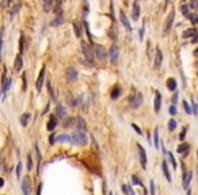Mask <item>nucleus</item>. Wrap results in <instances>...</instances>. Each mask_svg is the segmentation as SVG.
<instances>
[{
    "label": "nucleus",
    "instance_id": "f257e3e1",
    "mask_svg": "<svg viewBox=\"0 0 198 195\" xmlns=\"http://www.w3.org/2000/svg\"><path fill=\"white\" fill-rule=\"evenodd\" d=\"M71 142L75 145H80V146H84L88 144V138L85 136L84 130H76V132H73L71 134Z\"/></svg>",
    "mask_w": 198,
    "mask_h": 195
},
{
    "label": "nucleus",
    "instance_id": "f03ea898",
    "mask_svg": "<svg viewBox=\"0 0 198 195\" xmlns=\"http://www.w3.org/2000/svg\"><path fill=\"white\" fill-rule=\"evenodd\" d=\"M81 52H83L85 60H87V62L90 64V66L94 65V53H92V50L88 48V45L85 42H81Z\"/></svg>",
    "mask_w": 198,
    "mask_h": 195
},
{
    "label": "nucleus",
    "instance_id": "7ed1b4c3",
    "mask_svg": "<svg viewBox=\"0 0 198 195\" xmlns=\"http://www.w3.org/2000/svg\"><path fill=\"white\" fill-rule=\"evenodd\" d=\"M129 104H130V107H132V108H139L141 104H143V93H141V92H137L136 95L130 96Z\"/></svg>",
    "mask_w": 198,
    "mask_h": 195
},
{
    "label": "nucleus",
    "instance_id": "20e7f679",
    "mask_svg": "<svg viewBox=\"0 0 198 195\" xmlns=\"http://www.w3.org/2000/svg\"><path fill=\"white\" fill-rule=\"evenodd\" d=\"M174 18H175V11L173 10V11H171V12L168 14V16H167V19H166V23H164V29H163L164 35H166L167 33H170L171 27H173V23H174Z\"/></svg>",
    "mask_w": 198,
    "mask_h": 195
},
{
    "label": "nucleus",
    "instance_id": "39448f33",
    "mask_svg": "<svg viewBox=\"0 0 198 195\" xmlns=\"http://www.w3.org/2000/svg\"><path fill=\"white\" fill-rule=\"evenodd\" d=\"M137 149H139V157H140V164L144 170H147V153L145 149L140 144H137Z\"/></svg>",
    "mask_w": 198,
    "mask_h": 195
},
{
    "label": "nucleus",
    "instance_id": "423d86ee",
    "mask_svg": "<svg viewBox=\"0 0 198 195\" xmlns=\"http://www.w3.org/2000/svg\"><path fill=\"white\" fill-rule=\"evenodd\" d=\"M95 56L98 57V60H100L102 62L106 61L107 58V53H106V49L103 46H100V45H96L95 46Z\"/></svg>",
    "mask_w": 198,
    "mask_h": 195
},
{
    "label": "nucleus",
    "instance_id": "0eeeda50",
    "mask_svg": "<svg viewBox=\"0 0 198 195\" xmlns=\"http://www.w3.org/2000/svg\"><path fill=\"white\" fill-rule=\"evenodd\" d=\"M22 193H23V195H30V193H31V183H30L29 176H25L23 182H22Z\"/></svg>",
    "mask_w": 198,
    "mask_h": 195
},
{
    "label": "nucleus",
    "instance_id": "6e6552de",
    "mask_svg": "<svg viewBox=\"0 0 198 195\" xmlns=\"http://www.w3.org/2000/svg\"><path fill=\"white\" fill-rule=\"evenodd\" d=\"M163 62V53L159 48H156V54H155V61H154V68L155 69H159L160 65Z\"/></svg>",
    "mask_w": 198,
    "mask_h": 195
},
{
    "label": "nucleus",
    "instance_id": "1a4fd4ad",
    "mask_svg": "<svg viewBox=\"0 0 198 195\" xmlns=\"http://www.w3.org/2000/svg\"><path fill=\"white\" fill-rule=\"evenodd\" d=\"M109 57H110V61L111 62H115L119 57V48L117 46V45H113L109 52Z\"/></svg>",
    "mask_w": 198,
    "mask_h": 195
},
{
    "label": "nucleus",
    "instance_id": "9d476101",
    "mask_svg": "<svg viewBox=\"0 0 198 195\" xmlns=\"http://www.w3.org/2000/svg\"><path fill=\"white\" fill-rule=\"evenodd\" d=\"M77 76H79V73H77V70L75 68H68V69H67V80H68V81H76Z\"/></svg>",
    "mask_w": 198,
    "mask_h": 195
},
{
    "label": "nucleus",
    "instance_id": "9b49d317",
    "mask_svg": "<svg viewBox=\"0 0 198 195\" xmlns=\"http://www.w3.org/2000/svg\"><path fill=\"white\" fill-rule=\"evenodd\" d=\"M119 20H121V23L124 25V27L128 30L129 33L132 31V26H130V23H129V20H128V18H126V15H125L124 11H121V12H119Z\"/></svg>",
    "mask_w": 198,
    "mask_h": 195
},
{
    "label": "nucleus",
    "instance_id": "f8f14e48",
    "mask_svg": "<svg viewBox=\"0 0 198 195\" xmlns=\"http://www.w3.org/2000/svg\"><path fill=\"white\" fill-rule=\"evenodd\" d=\"M139 16H140V4L137 0H134L133 7H132V18H133V20H137Z\"/></svg>",
    "mask_w": 198,
    "mask_h": 195
},
{
    "label": "nucleus",
    "instance_id": "ddd939ff",
    "mask_svg": "<svg viewBox=\"0 0 198 195\" xmlns=\"http://www.w3.org/2000/svg\"><path fill=\"white\" fill-rule=\"evenodd\" d=\"M44 79H45V66L42 69H41V72L38 75V79H37V84H35V87H37V91H41L42 89V84H44Z\"/></svg>",
    "mask_w": 198,
    "mask_h": 195
},
{
    "label": "nucleus",
    "instance_id": "4468645a",
    "mask_svg": "<svg viewBox=\"0 0 198 195\" xmlns=\"http://www.w3.org/2000/svg\"><path fill=\"white\" fill-rule=\"evenodd\" d=\"M160 107H162V95H160L159 91H156V95H155V102H154V108H155V112L158 114L160 111Z\"/></svg>",
    "mask_w": 198,
    "mask_h": 195
},
{
    "label": "nucleus",
    "instance_id": "2eb2a0df",
    "mask_svg": "<svg viewBox=\"0 0 198 195\" xmlns=\"http://www.w3.org/2000/svg\"><path fill=\"white\" fill-rule=\"evenodd\" d=\"M73 126H76L77 130H85L87 129V123H85V121L81 117L75 118V125Z\"/></svg>",
    "mask_w": 198,
    "mask_h": 195
},
{
    "label": "nucleus",
    "instance_id": "dca6fc26",
    "mask_svg": "<svg viewBox=\"0 0 198 195\" xmlns=\"http://www.w3.org/2000/svg\"><path fill=\"white\" fill-rule=\"evenodd\" d=\"M191 178H193V172L191 171L185 172V176H183V188H186V190L189 188L190 182H191Z\"/></svg>",
    "mask_w": 198,
    "mask_h": 195
},
{
    "label": "nucleus",
    "instance_id": "f3484780",
    "mask_svg": "<svg viewBox=\"0 0 198 195\" xmlns=\"http://www.w3.org/2000/svg\"><path fill=\"white\" fill-rule=\"evenodd\" d=\"M22 66H23V61H22V56L18 54L16 58H15V62H14V69L15 72H19V70L22 69Z\"/></svg>",
    "mask_w": 198,
    "mask_h": 195
},
{
    "label": "nucleus",
    "instance_id": "a211bd4d",
    "mask_svg": "<svg viewBox=\"0 0 198 195\" xmlns=\"http://www.w3.org/2000/svg\"><path fill=\"white\" fill-rule=\"evenodd\" d=\"M189 151H190V145L186 144V142H183V144H181L178 146V153H181V155H189Z\"/></svg>",
    "mask_w": 198,
    "mask_h": 195
},
{
    "label": "nucleus",
    "instance_id": "6ab92c4d",
    "mask_svg": "<svg viewBox=\"0 0 198 195\" xmlns=\"http://www.w3.org/2000/svg\"><path fill=\"white\" fill-rule=\"evenodd\" d=\"M162 170H163V174H164V176H166V179L168 182H171L173 180V178H171V174H170V171H168V166H167V161L164 160L163 163H162Z\"/></svg>",
    "mask_w": 198,
    "mask_h": 195
},
{
    "label": "nucleus",
    "instance_id": "aec40b11",
    "mask_svg": "<svg viewBox=\"0 0 198 195\" xmlns=\"http://www.w3.org/2000/svg\"><path fill=\"white\" fill-rule=\"evenodd\" d=\"M56 115H57L58 118H65L67 111H65L64 106H61V104H57V107H56Z\"/></svg>",
    "mask_w": 198,
    "mask_h": 195
},
{
    "label": "nucleus",
    "instance_id": "412c9836",
    "mask_svg": "<svg viewBox=\"0 0 198 195\" xmlns=\"http://www.w3.org/2000/svg\"><path fill=\"white\" fill-rule=\"evenodd\" d=\"M121 92H122V89L118 87V85H115V87L111 89V93H110V96H111V99L115 100V99H118L119 95H121Z\"/></svg>",
    "mask_w": 198,
    "mask_h": 195
},
{
    "label": "nucleus",
    "instance_id": "4be33fe9",
    "mask_svg": "<svg viewBox=\"0 0 198 195\" xmlns=\"http://www.w3.org/2000/svg\"><path fill=\"white\" fill-rule=\"evenodd\" d=\"M10 85H11V79H4V80H2V91L3 93H6L7 91L10 89Z\"/></svg>",
    "mask_w": 198,
    "mask_h": 195
},
{
    "label": "nucleus",
    "instance_id": "5701e85b",
    "mask_svg": "<svg viewBox=\"0 0 198 195\" xmlns=\"http://www.w3.org/2000/svg\"><path fill=\"white\" fill-rule=\"evenodd\" d=\"M167 87H168L170 91H175V89H177V80L173 77L167 79Z\"/></svg>",
    "mask_w": 198,
    "mask_h": 195
},
{
    "label": "nucleus",
    "instance_id": "b1692460",
    "mask_svg": "<svg viewBox=\"0 0 198 195\" xmlns=\"http://www.w3.org/2000/svg\"><path fill=\"white\" fill-rule=\"evenodd\" d=\"M52 3H53V0H42V8L45 12H49L52 10Z\"/></svg>",
    "mask_w": 198,
    "mask_h": 195
},
{
    "label": "nucleus",
    "instance_id": "393cba45",
    "mask_svg": "<svg viewBox=\"0 0 198 195\" xmlns=\"http://www.w3.org/2000/svg\"><path fill=\"white\" fill-rule=\"evenodd\" d=\"M121 190L125 193V195H136V194H134V191H133V188L129 184H122Z\"/></svg>",
    "mask_w": 198,
    "mask_h": 195
},
{
    "label": "nucleus",
    "instance_id": "a878e982",
    "mask_svg": "<svg viewBox=\"0 0 198 195\" xmlns=\"http://www.w3.org/2000/svg\"><path fill=\"white\" fill-rule=\"evenodd\" d=\"M190 37H197V30L196 29H187L183 33V38H190Z\"/></svg>",
    "mask_w": 198,
    "mask_h": 195
},
{
    "label": "nucleus",
    "instance_id": "bb28decb",
    "mask_svg": "<svg viewBox=\"0 0 198 195\" xmlns=\"http://www.w3.org/2000/svg\"><path fill=\"white\" fill-rule=\"evenodd\" d=\"M54 141H58V142H68L71 141V137L68 134H60V136H56Z\"/></svg>",
    "mask_w": 198,
    "mask_h": 195
},
{
    "label": "nucleus",
    "instance_id": "cd10ccee",
    "mask_svg": "<svg viewBox=\"0 0 198 195\" xmlns=\"http://www.w3.org/2000/svg\"><path fill=\"white\" fill-rule=\"evenodd\" d=\"M56 125H57V119H56L54 117H50L49 123H48V130H49V132H53Z\"/></svg>",
    "mask_w": 198,
    "mask_h": 195
},
{
    "label": "nucleus",
    "instance_id": "c85d7f7f",
    "mask_svg": "<svg viewBox=\"0 0 198 195\" xmlns=\"http://www.w3.org/2000/svg\"><path fill=\"white\" fill-rule=\"evenodd\" d=\"M29 119H30V114H29V112H25V114L21 117V125L26 127V126H27V123H29Z\"/></svg>",
    "mask_w": 198,
    "mask_h": 195
},
{
    "label": "nucleus",
    "instance_id": "c756f323",
    "mask_svg": "<svg viewBox=\"0 0 198 195\" xmlns=\"http://www.w3.org/2000/svg\"><path fill=\"white\" fill-rule=\"evenodd\" d=\"M154 142H155V148H159V127H155L154 132Z\"/></svg>",
    "mask_w": 198,
    "mask_h": 195
},
{
    "label": "nucleus",
    "instance_id": "7c9ffc66",
    "mask_svg": "<svg viewBox=\"0 0 198 195\" xmlns=\"http://www.w3.org/2000/svg\"><path fill=\"white\" fill-rule=\"evenodd\" d=\"M62 23H64V20H62V16H61V15H57V18H56V19L52 22L50 26H61Z\"/></svg>",
    "mask_w": 198,
    "mask_h": 195
},
{
    "label": "nucleus",
    "instance_id": "2f4dec72",
    "mask_svg": "<svg viewBox=\"0 0 198 195\" xmlns=\"http://www.w3.org/2000/svg\"><path fill=\"white\" fill-rule=\"evenodd\" d=\"M73 125H75V118H72V117L65 118V121H64V127H71V126H73Z\"/></svg>",
    "mask_w": 198,
    "mask_h": 195
},
{
    "label": "nucleus",
    "instance_id": "473e14b6",
    "mask_svg": "<svg viewBox=\"0 0 198 195\" xmlns=\"http://www.w3.org/2000/svg\"><path fill=\"white\" fill-rule=\"evenodd\" d=\"M167 156H168V159H170V163L173 164V167L175 168V170H177V167H178V163L177 161H175V157H174V155L171 152H167Z\"/></svg>",
    "mask_w": 198,
    "mask_h": 195
},
{
    "label": "nucleus",
    "instance_id": "72a5a7b5",
    "mask_svg": "<svg viewBox=\"0 0 198 195\" xmlns=\"http://www.w3.org/2000/svg\"><path fill=\"white\" fill-rule=\"evenodd\" d=\"M186 18H187V19H190V22H191V23L193 25H196V23H198V16H197V15L196 14H187V16H186Z\"/></svg>",
    "mask_w": 198,
    "mask_h": 195
},
{
    "label": "nucleus",
    "instance_id": "f704fd0d",
    "mask_svg": "<svg viewBox=\"0 0 198 195\" xmlns=\"http://www.w3.org/2000/svg\"><path fill=\"white\" fill-rule=\"evenodd\" d=\"M73 30H75V35L76 37L81 35V29H80V26H77V22H73Z\"/></svg>",
    "mask_w": 198,
    "mask_h": 195
},
{
    "label": "nucleus",
    "instance_id": "c9c22d12",
    "mask_svg": "<svg viewBox=\"0 0 198 195\" xmlns=\"http://www.w3.org/2000/svg\"><path fill=\"white\" fill-rule=\"evenodd\" d=\"M175 129H177V121H175V119H170L168 121V130L170 132H174Z\"/></svg>",
    "mask_w": 198,
    "mask_h": 195
},
{
    "label": "nucleus",
    "instance_id": "e433bc0d",
    "mask_svg": "<svg viewBox=\"0 0 198 195\" xmlns=\"http://www.w3.org/2000/svg\"><path fill=\"white\" fill-rule=\"evenodd\" d=\"M132 182H133V184H136V186H140V187H144V184H143V182L140 180L139 178H137L136 175H133L132 176Z\"/></svg>",
    "mask_w": 198,
    "mask_h": 195
},
{
    "label": "nucleus",
    "instance_id": "4c0bfd02",
    "mask_svg": "<svg viewBox=\"0 0 198 195\" xmlns=\"http://www.w3.org/2000/svg\"><path fill=\"white\" fill-rule=\"evenodd\" d=\"M19 8H21V4H15V6L12 7V10L10 11V16L12 18L14 15H16V14H18V11H19Z\"/></svg>",
    "mask_w": 198,
    "mask_h": 195
},
{
    "label": "nucleus",
    "instance_id": "58836bf2",
    "mask_svg": "<svg viewBox=\"0 0 198 195\" xmlns=\"http://www.w3.org/2000/svg\"><path fill=\"white\" fill-rule=\"evenodd\" d=\"M15 174H16V178H18V179H21V175H22V163H18Z\"/></svg>",
    "mask_w": 198,
    "mask_h": 195
},
{
    "label": "nucleus",
    "instance_id": "ea45409f",
    "mask_svg": "<svg viewBox=\"0 0 198 195\" xmlns=\"http://www.w3.org/2000/svg\"><path fill=\"white\" fill-rule=\"evenodd\" d=\"M183 108L187 114H191V107H190V104L187 103V100H183Z\"/></svg>",
    "mask_w": 198,
    "mask_h": 195
},
{
    "label": "nucleus",
    "instance_id": "a19ab883",
    "mask_svg": "<svg viewBox=\"0 0 198 195\" xmlns=\"http://www.w3.org/2000/svg\"><path fill=\"white\" fill-rule=\"evenodd\" d=\"M149 190H151V195H155L156 191H155V182L151 180L149 182Z\"/></svg>",
    "mask_w": 198,
    "mask_h": 195
},
{
    "label": "nucleus",
    "instance_id": "79ce46f5",
    "mask_svg": "<svg viewBox=\"0 0 198 195\" xmlns=\"http://www.w3.org/2000/svg\"><path fill=\"white\" fill-rule=\"evenodd\" d=\"M33 168V160H31V156L27 155V171H31Z\"/></svg>",
    "mask_w": 198,
    "mask_h": 195
},
{
    "label": "nucleus",
    "instance_id": "37998d69",
    "mask_svg": "<svg viewBox=\"0 0 198 195\" xmlns=\"http://www.w3.org/2000/svg\"><path fill=\"white\" fill-rule=\"evenodd\" d=\"M181 10H182V14H183L185 16H187V14H189V7L186 6V4H182V6H181Z\"/></svg>",
    "mask_w": 198,
    "mask_h": 195
},
{
    "label": "nucleus",
    "instance_id": "c03bdc74",
    "mask_svg": "<svg viewBox=\"0 0 198 195\" xmlns=\"http://www.w3.org/2000/svg\"><path fill=\"white\" fill-rule=\"evenodd\" d=\"M46 85H48V89H49V92H50L52 99H56V98H54V92H53V88H52V85H50V81H48Z\"/></svg>",
    "mask_w": 198,
    "mask_h": 195
},
{
    "label": "nucleus",
    "instance_id": "a18cd8bd",
    "mask_svg": "<svg viewBox=\"0 0 198 195\" xmlns=\"http://www.w3.org/2000/svg\"><path fill=\"white\" fill-rule=\"evenodd\" d=\"M132 127H133L134 130H136V133H137V134H140V136H143V132H141V129H140V127L136 125V123H132Z\"/></svg>",
    "mask_w": 198,
    "mask_h": 195
},
{
    "label": "nucleus",
    "instance_id": "49530a36",
    "mask_svg": "<svg viewBox=\"0 0 198 195\" xmlns=\"http://www.w3.org/2000/svg\"><path fill=\"white\" fill-rule=\"evenodd\" d=\"M190 6H191L193 10H197L198 8V0H190Z\"/></svg>",
    "mask_w": 198,
    "mask_h": 195
},
{
    "label": "nucleus",
    "instance_id": "de8ad7c7",
    "mask_svg": "<svg viewBox=\"0 0 198 195\" xmlns=\"http://www.w3.org/2000/svg\"><path fill=\"white\" fill-rule=\"evenodd\" d=\"M191 112H193L194 115H197V104H196V102H194V100L191 102Z\"/></svg>",
    "mask_w": 198,
    "mask_h": 195
},
{
    "label": "nucleus",
    "instance_id": "09e8293b",
    "mask_svg": "<svg viewBox=\"0 0 198 195\" xmlns=\"http://www.w3.org/2000/svg\"><path fill=\"white\" fill-rule=\"evenodd\" d=\"M168 112H170V114H171V115H175V114H177V107H175V104H173V106H171V107H170V110H168Z\"/></svg>",
    "mask_w": 198,
    "mask_h": 195
},
{
    "label": "nucleus",
    "instance_id": "8fccbe9b",
    "mask_svg": "<svg viewBox=\"0 0 198 195\" xmlns=\"http://www.w3.org/2000/svg\"><path fill=\"white\" fill-rule=\"evenodd\" d=\"M61 11H62L61 10V6H56L54 7V14L56 15H61Z\"/></svg>",
    "mask_w": 198,
    "mask_h": 195
},
{
    "label": "nucleus",
    "instance_id": "3c124183",
    "mask_svg": "<svg viewBox=\"0 0 198 195\" xmlns=\"http://www.w3.org/2000/svg\"><path fill=\"white\" fill-rule=\"evenodd\" d=\"M178 96H179V93L178 92H175L174 95H173V98H171V100H173V104H175L178 102Z\"/></svg>",
    "mask_w": 198,
    "mask_h": 195
},
{
    "label": "nucleus",
    "instance_id": "603ef678",
    "mask_svg": "<svg viewBox=\"0 0 198 195\" xmlns=\"http://www.w3.org/2000/svg\"><path fill=\"white\" fill-rule=\"evenodd\" d=\"M186 132H187V127H183V130H182L181 136H179V138H181V141H183V140H185V134H186Z\"/></svg>",
    "mask_w": 198,
    "mask_h": 195
},
{
    "label": "nucleus",
    "instance_id": "864d4df0",
    "mask_svg": "<svg viewBox=\"0 0 198 195\" xmlns=\"http://www.w3.org/2000/svg\"><path fill=\"white\" fill-rule=\"evenodd\" d=\"M84 27H85V31H87V35H88V38H91V33H90V27H88V23L84 20Z\"/></svg>",
    "mask_w": 198,
    "mask_h": 195
},
{
    "label": "nucleus",
    "instance_id": "5fc2aeb1",
    "mask_svg": "<svg viewBox=\"0 0 198 195\" xmlns=\"http://www.w3.org/2000/svg\"><path fill=\"white\" fill-rule=\"evenodd\" d=\"M23 41H25V37L21 35V45H19V48H21V54L23 53Z\"/></svg>",
    "mask_w": 198,
    "mask_h": 195
},
{
    "label": "nucleus",
    "instance_id": "6e6d98bb",
    "mask_svg": "<svg viewBox=\"0 0 198 195\" xmlns=\"http://www.w3.org/2000/svg\"><path fill=\"white\" fill-rule=\"evenodd\" d=\"M11 3V0H2V6L3 7H8Z\"/></svg>",
    "mask_w": 198,
    "mask_h": 195
},
{
    "label": "nucleus",
    "instance_id": "4d7b16f0",
    "mask_svg": "<svg viewBox=\"0 0 198 195\" xmlns=\"http://www.w3.org/2000/svg\"><path fill=\"white\" fill-rule=\"evenodd\" d=\"M144 33H145V26H143V27H141V30H140V39H143Z\"/></svg>",
    "mask_w": 198,
    "mask_h": 195
},
{
    "label": "nucleus",
    "instance_id": "13d9d810",
    "mask_svg": "<svg viewBox=\"0 0 198 195\" xmlns=\"http://www.w3.org/2000/svg\"><path fill=\"white\" fill-rule=\"evenodd\" d=\"M2 46H3V39H2V34H0V61H2Z\"/></svg>",
    "mask_w": 198,
    "mask_h": 195
},
{
    "label": "nucleus",
    "instance_id": "bf43d9fd",
    "mask_svg": "<svg viewBox=\"0 0 198 195\" xmlns=\"http://www.w3.org/2000/svg\"><path fill=\"white\" fill-rule=\"evenodd\" d=\"M54 138H56V136H54V134H52V136L49 137V141H50V144H52V145H53L54 142H56V141H54Z\"/></svg>",
    "mask_w": 198,
    "mask_h": 195
},
{
    "label": "nucleus",
    "instance_id": "052dcab7",
    "mask_svg": "<svg viewBox=\"0 0 198 195\" xmlns=\"http://www.w3.org/2000/svg\"><path fill=\"white\" fill-rule=\"evenodd\" d=\"M49 111V103L46 104V107H45V110H44V114H46V112Z\"/></svg>",
    "mask_w": 198,
    "mask_h": 195
},
{
    "label": "nucleus",
    "instance_id": "680f3d73",
    "mask_svg": "<svg viewBox=\"0 0 198 195\" xmlns=\"http://www.w3.org/2000/svg\"><path fill=\"white\" fill-rule=\"evenodd\" d=\"M54 3H56V6H61L62 0H54Z\"/></svg>",
    "mask_w": 198,
    "mask_h": 195
},
{
    "label": "nucleus",
    "instance_id": "e2e57ef3",
    "mask_svg": "<svg viewBox=\"0 0 198 195\" xmlns=\"http://www.w3.org/2000/svg\"><path fill=\"white\" fill-rule=\"evenodd\" d=\"M3 186H4V179L0 178V187H3Z\"/></svg>",
    "mask_w": 198,
    "mask_h": 195
},
{
    "label": "nucleus",
    "instance_id": "0e129e2a",
    "mask_svg": "<svg viewBox=\"0 0 198 195\" xmlns=\"http://www.w3.org/2000/svg\"><path fill=\"white\" fill-rule=\"evenodd\" d=\"M168 3H170V0H164V7L168 6Z\"/></svg>",
    "mask_w": 198,
    "mask_h": 195
},
{
    "label": "nucleus",
    "instance_id": "69168bd1",
    "mask_svg": "<svg viewBox=\"0 0 198 195\" xmlns=\"http://www.w3.org/2000/svg\"><path fill=\"white\" fill-rule=\"evenodd\" d=\"M109 195H113V193H110V194H109Z\"/></svg>",
    "mask_w": 198,
    "mask_h": 195
},
{
    "label": "nucleus",
    "instance_id": "338daca9",
    "mask_svg": "<svg viewBox=\"0 0 198 195\" xmlns=\"http://www.w3.org/2000/svg\"><path fill=\"white\" fill-rule=\"evenodd\" d=\"M85 2H87V0H85Z\"/></svg>",
    "mask_w": 198,
    "mask_h": 195
}]
</instances>
